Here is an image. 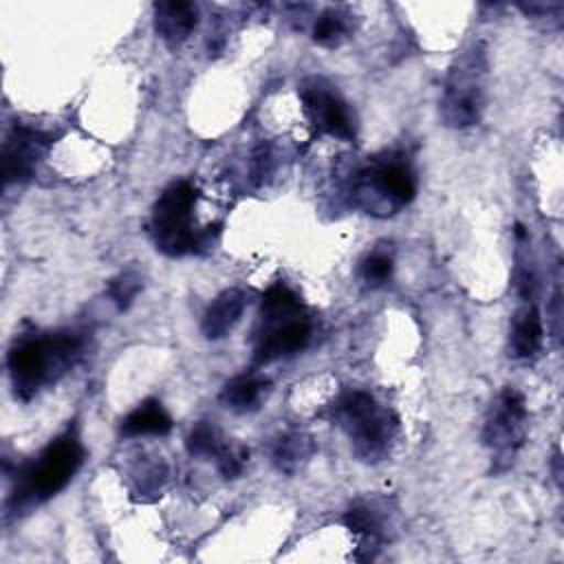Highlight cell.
Listing matches in <instances>:
<instances>
[{
    "instance_id": "1",
    "label": "cell",
    "mask_w": 564,
    "mask_h": 564,
    "mask_svg": "<svg viewBox=\"0 0 564 564\" xmlns=\"http://www.w3.org/2000/svg\"><path fill=\"white\" fill-rule=\"evenodd\" d=\"M84 339L73 330L15 339L7 355L13 394L29 401L42 386L57 381L79 357Z\"/></svg>"
},
{
    "instance_id": "2",
    "label": "cell",
    "mask_w": 564,
    "mask_h": 564,
    "mask_svg": "<svg viewBox=\"0 0 564 564\" xmlns=\"http://www.w3.org/2000/svg\"><path fill=\"white\" fill-rule=\"evenodd\" d=\"M82 460L84 445L75 430H66L53 438L33 463L20 469L13 502L18 507H26L48 500L70 482Z\"/></svg>"
},
{
    "instance_id": "3",
    "label": "cell",
    "mask_w": 564,
    "mask_h": 564,
    "mask_svg": "<svg viewBox=\"0 0 564 564\" xmlns=\"http://www.w3.org/2000/svg\"><path fill=\"white\" fill-rule=\"evenodd\" d=\"M198 192L189 181H176L165 187L152 209V236L156 249L165 256L194 253L207 245L209 231L192 227V212Z\"/></svg>"
},
{
    "instance_id": "4",
    "label": "cell",
    "mask_w": 564,
    "mask_h": 564,
    "mask_svg": "<svg viewBox=\"0 0 564 564\" xmlns=\"http://www.w3.org/2000/svg\"><path fill=\"white\" fill-rule=\"evenodd\" d=\"M333 416L346 430L352 452L361 460H379L388 452L397 419L372 394L364 390L344 392L333 405Z\"/></svg>"
},
{
    "instance_id": "5",
    "label": "cell",
    "mask_w": 564,
    "mask_h": 564,
    "mask_svg": "<svg viewBox=\"0 0 564 564\" xmlns=\"http://www.w3.org/2000/svg\"><path fill=\"white\" fill-rule=\"evenodd\" d=\"M485 75L487 57L480 44H474L456 57L441 97V119L445 126L467 128L480 121L485 108Z\"/></svg>"
},
{
    "instance_id": "6",
    "label": "cell",
    "mask_w": 564,
    "mask_h": 564,
    "mask_svg": "<svg viewBox=\"0 0 564 564\" xmlns=\"http://www.w3.org/2000/svg\"><path fill=\"white\" fill-rule=\"evenodd\" d=\"M352 196L368 214L381 212L386 216L416 196V178L403 159H377L355 174Z\"/></svg>"
},
{
    "instance_id": "7",
    "label": "cell",
    "mask_w": 564,
    "mask_h": 564,
    "mask_svg": "<svg viewBox=\"0 0 564 564\" xmlns=\"http://www.w3.org/2000/svg\"><path fill=\"white\" fill-rule=\"evenodd\" d=\"M524 421L527 405L522 392L516 388H505L496 401V408H491L489 419L485 421V445L505 458L513 456L516 449L524 443Z\"/></svg>"
},
{
    "instance_id": "8",
    "label": "cell",
    "mask_w": 564,
    "mask_h": 564,
    "mask_svg": "<svg viewBox=\"0 0 564 564\" xmlns=\"http://www.w3.org/2000/svg\"><path fill=\"white\" fill-rule=\"evenodd\" d=\"M300 99L306 119L317 132L346 141L355 139V123L346 101L319 79L306 82L300 90Z\"/></svg>"
},
{
    "instance_id": "9",
    "label": "cell",
    "mask_w": 564,
    "mask_h": 564,
    "mask_svg": "<svg viewBox=\"0 0 564 564\" xmlns=\"http://www.w3.org/2000/svg\"><path fill=\"white\" fill-rule=\"evenodd\" d=\"M51 143L53 139L46 132L15 123L2 145L4 185L29 181L35 174L37 163L46 154Z\"/></svg>"
},
{
    "instance_id": "10",
    "label": "cell",
    "mask_w": 564,
    "mask_h": 564,
    "mask_svg": "<svg viewBox=\"0 0 564 564\" xmlns=\"http://www.w3.org/2000/svg\"><path fill=\"white\" fill-rule=\"evenodd\" d=\"M308 339H311V324L306 319L291 317V319L278 322L267 335L260 337L253 352V364L267 366L280 357L300 352L308 344Z\"/></svg>"
},
{
    "instance_id": "11",
    "label": "cell",
    "mask_w": 564,
    "mask_h": 564,
    "mask_svg": "<svg viewBox=\"0 0 564 564\" xmlns=\"http://www.w3.org/2000/svg\"><path fill=\"white\" fill-rule=\"evenodd\" d=\"M154 31L156 35L170 44H183L198 24V9L187 0H161L154 2Z\"/></svg>"
},
{
    "instance_id": "12",
    "label": "cell",
    "mask_w": 564,
    "mask_h": 564,
    "mask_svg": "<svg viewBox=\"0 0 564 564\" xmlns=\"http://www.w3.org/2000/svg\"><path fill=\"white\" fill-rule=\"evenodd\" d=\"M242 311H245V293L238 289H225L207 306L200 322V333L207 339L227 337L234 330V326L240 322Z\"/></svg>"
},
{
    "instance_id": "13",
    "label": "cell",
    "mask_w": 564,
    "mask_h": 564,
    "mask_svg": "<svg viewBox=\"0 0 564 564\" xmlns=\"http://www.w3.org/2000/svg\"><path fill=\"white\" fill-rule=\"evenodd\" d=\"M542 317L533 302H524L513 319H511V335H509V350L518 359L533 357L542 346Z\"/></svg>"
},
{
    "instance_id": "14",
    "label": "cell",
    "mask_w": 564,
    "mask_h": 564,
    "mask_svg": "<svg viewBox=\"0 0 564 564\" xmlns=\"http://www.w3.org/2000/svg\"><path fill=\"white\" fill-rule=\"evenodd\" d=\"M269 392V379L260 375H236L220 390V403L234 412H251L256 410L264 394Z\"/></svg>"
},
{
    "instance_id": "15",
    "label": "cell",
    "mask_w": 564,
    "mask_h": 564,
    "mask_svg": "<svg viewBox=\"0 0 564 564\" xmlns=\"http://www.w3.org/2000/svg\"><path fill=\"white\" fill-rule=\"evenodd\" d=\"M172 430V416L165 412L161 401L145 399L139 403L121 423L123 436H163Z\"/></svg>"
},
{
    "instance_id": "16",
    "label": "cell",
    "mask_w": 564,
    "mask_h": 564,
    "mask_svg": "<svg viewBox=\"0 0 564 564\" xmlns=\"http://www.w3.org/2000/svg\"><path fill=\"white\" fill-rule=\"evenodd\" d=\"M313 452H315V445L308 434L286 432V434L278 436V441L273 443L271 458L280 471L295 474L304 463H308Z\"/></svg>"
},
{
    "instance_id": "17",
    "label": "cell",
    "mask_w": 564,
    "mask_h": 564,
    "mask_svg": "<svg viewBox=\"0 0 564 564\" xmlns=\"http://www.w3.org/2000/svg\"><path fill=\"white\" fill-rule=\"evenodd\" d=\"M262 319H267L269 324H278L291 317H297L300 311V297L282 282L273 284L267 289V293L262 295Z\"/></svg>"
},
{
    "instance_id": "18",
    "label": "cell",
    "mask_w": 564,
    "mask_h": 564,
    "mask_svg": "<svg viewBox=\"0 0 564 564\" xmlns=\"http://www.w3.org/2000/svg\"><path fill=\"white\" fill-rule=\"evenodd\" d=\"M225 443L227 438L223 436V432L209 421H198L185 438V447L189 456H196V458H216L225 447Z\"/></svg>"
},
{
    "instance_id": "19",
    "label": "cell",
    "mask_w": 564,
    "mask_h": 564,
    "mask_svg": "<svg viewBox=\"0 0 564 564\" xmlns=\"http://www.w3.org/2000/svg\"><path fill=\"white\" fill-rule=\"evenodd\" d=\"M348 15L337 9H326L313 24V40L319 46H339L348 35Z\"/></svg>"
},
{
    "instance_id": "20",
    "label": "cell",
    "mask_w": 564,
    "mask_h": 564,
    "mask_svg": "<svg viewBox=\"0 0 564 564\" xmlns=\"http://www.w3.org/2000/svg\"><path fill=\"white\" fill-rule=\"evenodd\" d=\"M344 524L350 533L364 538V542L368 544H377L379 535H381V520L379 516L366 507V505H355L344 513Z\"/></svg>"
},
{
    "instance_id": "21",
    "label": "cell",
    "mask_w": 564,
    "mask_h": 564,
    "mask_svg": "<svg viewBox=\"0 0 564 564\" xmlns=\"http://www.w3.org/2000/svg\"><path fill=\"white\" fill-rule=\"evenodd\" d=\"M249 460V449L242 447L240 443L227 441L220 454L216 456V467L223 474V478H238Z\"/></svg>"
},
{
    "instance_id": "22",
    "label": "cell",
    "mask_w": 564,
    "mask_h": 564,
    "mask_svg": "<svg viewBox=\"0 0 564 564\" xmlns=\"http://www.w3.org/2000/svg\"><path fill=\"white\" fill-rule=\"evenodd\" d=\"M139 289H141L139 275H134L132 271H126V273H119L117 278L110 280L108 295L112 297V302L117 304L119 311H126L130 306V302L134 300V295L139 293Z\"/></svg>"
},
{
    "instance_id": "23",
    "label": "cell",
    "mask_w": 564,
    "mask_h": 564,
    "mask_svg": "<svg viewBox=\"0 0 564 564\" xmlns=\"http://www.w3.org/2000/svg\"><path fill=\"white\" fill-rule=\"evenodd\" d=\"M392 275V258L386 253H372L361 262V278L368 286H381Z\"/></svg>"
},
{
    "instance_id": "24",
    "label": "cell",
    "mask_w": 564,
    "mask_h": 564,
    "mask_svg": "<svg viewBox=\"0 0 564 564\" xmlns=\"http://www.w3.org/2000/svg\"><path fill=\"white\" fill-rule=\"evenodd\" d=\"M271 172V152L269 145H258L253 152V161H251V176L256 183H262Z\"/></svg>"
},
{
    "instance_id": "25",
    "label": "cell",
    "mask_w": 564,
    "mask_h": 564,
    "mask_svg": "<svg viewBox=\"0 0 564 564\" xmlns=\"http://www.w3.org/2000/svg\"><path fill=\"white\" fill-rule=\"evenodd\" d=\"M560 460H562V456H560V449L555 452V456H553V474H555V480L560 482L562 480V469H560Z\"/></svg>"
}]
</instances>
